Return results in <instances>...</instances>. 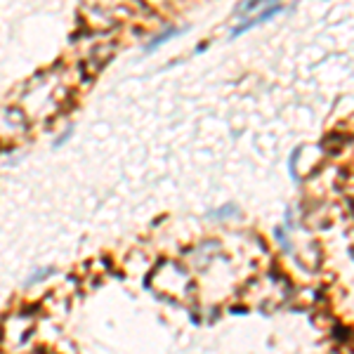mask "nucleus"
<instances>
[{"label": "nucleus", "mask_w": 354, "mask_h": 354, "mask_svg": "<svg viewBox=\"0 0 354 354\" xmlns=\"http://www.w3.org/2000/svg\"><path fill=\"white\" fill-rule=\"evenodd\" d=\"M175 36H180V31H177V28H165L163 33H158L156 38H151V41H149V45H147V52L161 48L165 41H170V38H175Z\"/></svg>", "instance_id": "obj_1"}]
</instances>
